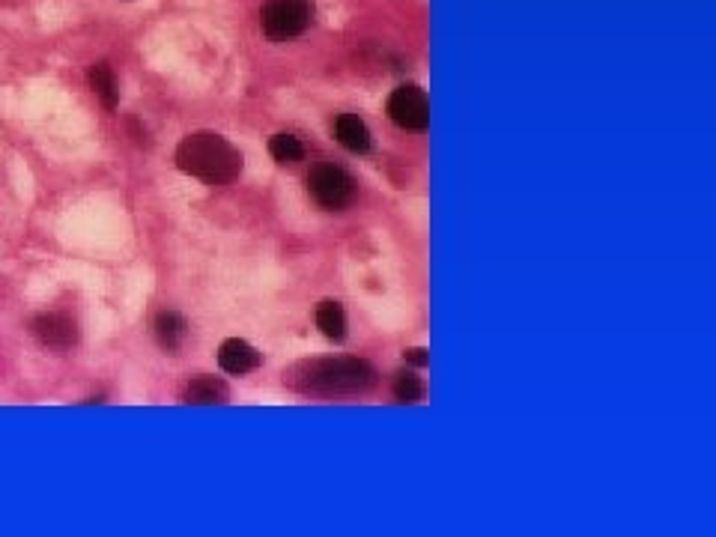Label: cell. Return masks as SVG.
<instances>
[{
    "instance_id": "1",
    "label": "cell",
    "mask_w": 716,
    "mask_h": 537,
    "mask_svg": "<svg viewBox=\"0 0 716 537\" xmlns=\"http://www.w3.org/2000/svg\"><path fill=\"white\" fill-rule=\"evenodd\" d=\"M177 168L206 185H227L242 174V153L215 132H194L179 141Z\"/></svg>"
},
{
    "instance_id": "2",
    "label": "cell",
    "mask_w": 716,
    "mask_h": 537,
    "mask_svg": "<svg viewBox=\"0 0 716 537\" xmlns=\"http://www.w3.org/2000/svg\"><path fill=\"white\" fill-rule=\"evenodd\" d=\"M296 388L317 391V394H344L364 391L376 382V370L361 358H323L302 364L296 370Z\"/></svg>"
},
{
    "instance_id": "3",
    "label": "cell",
    "mask_w": 716,
    "mask_h": 537,
    "mask_svg": "<svg viewBox=\"0 0 716 537\" xmlns=\"http://www.w3.org/2000/svg\"><path fill=\"white\" fill-rule=\"evenodd\" d=\"M314 21V6L311 0H266L260 12L263 33L272 42H287L302 36Z\"/></svg>"
},
{
    "instance_id": "4",
    "label": "cell",
    "mask_w": 716,
    "mask_h": 537,
    "mask_svg": "<svg viewBox=\"0 0 716 537\" xmlns=\"http://www.w3.org/2000/svg\"><path fill=\"white\" fill-rule=\"evenodd\" d=\"M308 188L326 209H344L356 197V179L338 165H317L308 177Z\"/></svg>"
},
{
    "instance_id": "5",
    "label": "cell",
    "mask_w": 716,
    "mask_h": 537,
    "mask_svg": "<svg viewBox=\"0 0 716 537\" xmlns=\"http://www.w3.org/2000/svg\"><path fill=\"white\" fill-rule=\"evenodd\" d=\"M388 117L406 132H424L430 126V99L421 87L403 84L388 96Z\"/></svg>"
},
{
    "instance_id": "6",
    "label": "cell",
    "mask_w": 716,
    "mask_h": 537,
    "mask_svg": "<svg viewBox=\"0 0 716 537\" xmlns=\"http://www.w3.org/2000/svg\"><path fill=\"white\" fill-rule=\"evenodd\" d=\"M30 329L39 338V344L54 350H69L78 341V326L66 314H39Z\"/></svg>"
},
{
    "instance_id": "7",
    "label": "cell",
    "mask_w": 716,
    "mask_h": 537,
    "mask_svg": "<svg viewBox=\"0 0 716 537\" xmlns=\"http://www.w3.org/2000/svg\"><path fill=\"white\" fill-rule=\"evenodd\" d=\"M260 361H263L260 353H257L248 341H242V338H230V341H224V344L218 347V364H221V370H227V373H233V376H245V373L257 370Z\"/></svg>"
},
{
    "instance_id": "8",
    "label": "cell",
    "mask_w": 716,
    "mask_h": 537,
    "mask_svg": "<svg viewBox=\"0 0 716 537\" xmlns=\"http://www.w3.org/2000/svg\"><path fill=\"white\" fill-rule=\"evenodd\" d=\"M230 391L218 376H197L185 385L182 400L191 406H215V403H227Z\"/></svg>"
},
{
    "instance_id": "9",
    "label": "cell",
    "mask_w": 716,
    "mask_h": 537,
    "mask_svg": "<svg viewBox=\"0 0 716 537\" xmlns=\"http://www.w3.org/2000/svg\"><path fill=\"white\" fill-rule=\"evenodd\" d=\"M87 81H90L93 93L102 99V105H105L108 111H114V108L120 105V87H117V75H114L111 63H105V60L93 63V66L87 69Z\"/></svg>"
},
{
    "instance_id": "10",
    "label": "cell",
    "mask_w": 716,
    "mask_h": 537,
    "mask_svg": "<svg viewBox=\"0 0 716 537\" xmlns=\"http://www.w3.org/2000/svg\"><path fill=\"white\" fill-rule=\"evenodd\" d=\"M335 135H338L341 147H347L350 153H367L370 150V132L356 114H341L338 123H335Z\"/></svg>"
},
{
    "instance_id": "11",
    "label": "cell",
    "mask_w": 716,
    "mask_h": 537,
    "mask_svg": "<svg viewBox=\"0 0 716 537\" xmlns=\"http://www.w3.org/2000/svg\"><path fill=\"white\" fill-rule=\"evenodd\" d=\"M317 329L329 338V341H344L347 338V314L341 308V302L326 299L317 305Z\"/></svg>"
},
{
    "instance_id": "12",
    "label": "cell",
    "mask_w": 716,
    "mask_h": 537,
    "mask_svg": "<svg viewBox=\"0 0 716 537\" xmlns=\"http://www.w3.org/2000/svg\"><path fill=\"white\" fill-rule=\"evenodd\" d=\"M185 335H188V323L174 314V311H165V314H159V320H156V338H159V344L168 350V353H177L179 347H182V341H185Z\"/></svg>"
},
{
    "instance_id": "13",
    "label": "cell",
    "mask_w": 716,
    "mask_h": 537,
    "mask_svg": "<svg viewBox=\"0 0 716 537\" xmlns=\"http://www.w3.org/2000/svg\"><path fill=\"white\" fill-rule=\"evenodd\" d=\"M269 153H272V159H275L278 165H296V162L305 159V147H302V141L293 138V135H275V138L269 141Z\"/></svg>"
},
{
    "instance_id": "14",
    "label": "cell",
    "mask_w": 716,
    "mask_h": 537,
    "mask_svg": "<svg viewBox=\"0 0 716 537\" xmlns=\"http://www.w3.org/2000/svg\"><path fill=\"white\" fill-rule=\"evenodd\" d=\"M394 397H397L400 403H418V400L424 397V382H421L415 373L403 370V373L394 376Z\"/></svg>"
},
{
    "instance_id": "15",
    "label": "cell",
    "mask_w": 716,
    "mask_h": 537,
    "mask_svg": "<svg viewBox=\"0 0 716 537\" xmlns=\"http://www.w3.org/2000/svg\"><path fill=\"white\" fill-rule=\"evenodd\" d=\"M409 364H415V367H424V364H430V356H427V350H421V347H415V350H406L403 353Z\"/></svg>"
}]
</instances>
